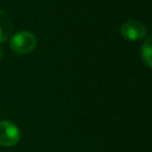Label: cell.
I'll use <instances>...</instances> for the list:
<instances>
[{"label": "cell", "mask_w": 152, "mask_h": 152, "mask_svg": "<svg viewBox=\"0 0 152 152\" xmlns=\"http://www.w3.org/2000/svg\"><path fill=\"white\" fill-rule=\"evenodd\" d=\"M141 58L144 63L152 69V36L147 37L141 46Z\"/></svg>", "instance_id": "5b68a950"}, {"label": "cell", "mask_w": 152, "mask_h": 152, "mask_svg": "<svg viewBox=\"0 0 152 152\" xmlns=\"http://www.w3.org/2000/svg\"><path fill=\"white\" fill-rule=\"evenodd\" d=\"M2 57H4V49H2V46L0 45V61H1Z\"/></svg>", "instance_id": "8992f818"}, {"label": "cell", "mask_w": 152, "mask_h": 152, "mask_svg": "<svg viewBox=\"0 0 152 152\" xmlns=\"http://www.w3.org/2000/svg\"><path fill=\"white\" fill-rule=\"evenodd\" d=\"M12 33V20L8 14L0 11V43L6 42Z\"/></svg>", "instance_id": "277c9868"}, {"label": "cell", "mask_w": 152, "mask_h": 152, "mask_svg": "<svg viewBox=\"0 0 152 152\" xmlns=\"http://www.w3.org/2000/svg\"><path fill=\"white\" fill-rule=\"evenodd\" d=\"M20 140V131L18 126L11 121H0V145L5 147L14 146Z\"/></svg>", "instance_id": "7a4b0ae2"}, {"label": "cell", "mask_w": 152, "mask_h": 152, "mask_svg": "<svg viewBox=\"0 0 152 152\" xmlns=\"http://www.w3.org/2000/svg\"><path fill=\"white\" fill-rule=\"evenodd\" d=\"M120 34L127 40H139L146 36V26L139 20L131 19L121 25Z\"/></svg>", "instance_id": "3957f363"}, {"label": "cell", "mask_w": 152, "mask_h": 152, "mask_svg": "<svg viewBox=\"0 0 152 152\" xmlns=\"http://www.w3.org/2000/svg\"><path fill=\"white\" fill-rule=\"evenodd\" d=\"M37 45V37L30 32V31H19L14 33L10 40L11 49L19 53V55H26L34 50Z\"/></svg>", "instance_id": "6da1fadb"}]
</instances>
